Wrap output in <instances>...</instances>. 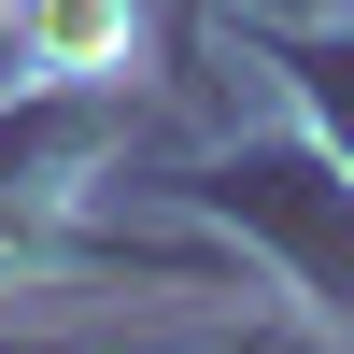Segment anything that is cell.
<instances>
[{"label":"cell","mask_w":354,"mask_h":354,"mask_svg":"<svg viewBox=\"0 0 354 354\" xmlns=\"http://www.w3.org/2000/svg\"><path fill=\"white\" fill-rule=\"evenodd\" d=\"M128 28H142V0H28V15H15V43H28V71L100 85L113 57H128Z\"/></svg>","instance_id":"obj_1"},{"label":"cell","mask_w":354,"mask_h":354,"mask_svg":"<svg viewBox=\"0 0 354 354\" xmlns=\"http://www.w3.org/2000/svg\"><path fill=\"white\" fill-rule=\"evenodd\" d=\"M0 15H28V0H0Z\"/></svg>","instance_id":"obj_2"}]
</instances>
